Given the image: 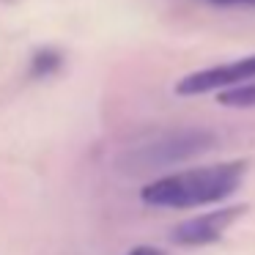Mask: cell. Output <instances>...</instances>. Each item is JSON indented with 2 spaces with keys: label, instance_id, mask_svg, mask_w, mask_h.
Instances as JSON below:
<instances>
[{
  "label": "cell",
  "instance_id": "1",
  "mask_svg": "<svg viewBox=\"0 0 255 255\" xmlns=\"http://www.w3.org/2000/svg\"><path fill=\"white\" fill-rule=\"evenodd\" d=\"M247 170H250L247 159H231L206 167H192V170H178L145 184L140 189V200L145 206H154V209H181V211L211 206L231 198L242 187Z\"/></svg>",
  "mask_w": 255,
  "mask_h": 255
},
{
  "label": "cell",
  "instance_id": "2",
  "mask_svg": "<svg viewBox=\"0 0 255 255\" xmlns=\"http://www.w3.org/2000/svg\"><path fill=\"white\" fill-rule=\"evenodd\" d=\"M217 145V134L211 129L187 127V129H170L162 132L159 137L145 140L140 145H132L127 154H121L118 165L124 173H154L162 167L181 165L187 159H195L203 151H211Z\"/></svg>",
  "mask_w": 255,
  "mask_h": 255
},
{
  "label": "cell",
  "instance_id": "3",
  "mask_svg": "<svg viewBox=\"0 0 255 255\" xmlns=\"http://www.w3.org/2000/svg\"><path fill=\"white\" fill-rule=\"evenodd\" d=\"M255 80V52L244 55L231 63H217V66L200 69L176 83L178 96H200V94H214V91H228L236 85L253 83Z\"/></svg>",
  "mask_w": 255,
  "mask_h": 255
},
{
  "label": "cell",
  "instance_id": "4",
  "mask_svg": "<svg viewBox=\"0 0 255 255\" xmlns=\"http://www.w3.org/2000/svg\"><path fill=\"white\" fill-rule=\"evenodd\" d=\"M247 206H228V209H217V211H206V214H198L192 220L178 222L170 231V242L176 247H209V244L220 242L228 233V228L244 217Z\"/></svg>",
  "mask_w": 255,
  "mask_h": 255
},
{
  "label": "cell",
  "instance_id": "5",
  "mask_svg": "<svg viewBox=\"0 0 255 255\" xmlns=\"http://www.w3.org/2000/svg\"><path fill=\"white\" fill-rule=\"evenodd\" d=\"M61 69H63V52L55 50V47H39L28 63V74L33 80H50Z\"/></svg>",
  "mask_w": 255,
  "mask_h": 255
},
{
  "label": "cell",
  "instance_id": "6",
  "mask_svg": "<svg viewBox=\"0 0 255 255\" xmlns=\"http://www.w3.org/2000/svg\"><path fill=\"white\" fill-rule=\"evenodd\" d=\"M217 102L225 105V107H236V110H250V107H255V80L253 83H244V85H236V88L220 91Z\"/></svg>",
  "mask_w": 255,
  "mask_h": 255
},
{
  "label": "cell",
  "instance_id": "7",
  "mask_svg": "<svg viewBox=\"0 0 255 255\" xmlns=\"http://www.w3.org/2000/svg\"><path fill=\"white\" fill-rule=\"evenodd\" d=\"M206 3H214V6H228V8H255V0H206Z\"/></svg>",
  "mask_w": 255,
  "mask_h": 255
},
{
  "label": "cell",
  "instance_id": "8",
  "mask_svg": "<svg viewBox=\"0 0 255 255\" xmlns=\"http://www.w3.org/2000/svg\"><path fill=\"white\" fill-rule=\"evenodd\" d=\"M127 255H165L159 247H154V244H140V247H132Z\"/></svg>",
  "mask_w": 255,
  "mask_h": 255
}]
</instances>
